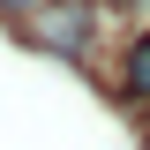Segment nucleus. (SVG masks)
<instances>
[{
	"mask_svg": "<svg viewBox=\"0 0 150 150\" xmlns=\"http://www.w3.org/2000/svg\"><path fill=\"white\" fill-rule=\"evenodd\" d=\"M23 30H30V45H45V53L83 60V53H90V30H98V8H90V0H45Z\"/></svg>",
	"mask_w": 150,
	"mask_h": 150,
	"instance_id": "nucleus-1",
	"label": "nucleus"
},
{
	"mask_svg": "<svg viewBox=\"0 0 150 150\" xmlns=\"http://www.w3.org/2000/svg\"><path fill=\"white\" fill-rule=\"evenodd\" d=\"M120 90L128 98H150V30L128 45V60H120Z\"/></svg>",
	"mask_w": 150,
	"mask_h": 150,
	"instance_id": "nucleus-2",
	"label": "nucleus"
},
{
	"mask_svg": "<svg viewBox=\"0 0 150 150\" xmlns=\"http://www.w3.org/2000/svg\"><path fill=\"white\" fill-rule=\"evenodd\" d=\"M45 0H0V15H38Z\"/></svg>",
	"mask_w": 150,
	"mask_h": 150,
	"instance_id": "nucleus-3",
	"label": "nucleus"
}]
</instances>
